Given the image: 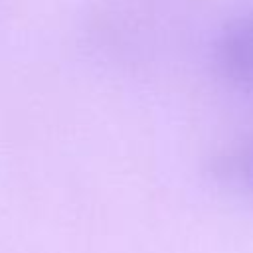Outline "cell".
<instances>
[{"instance_id":"2","label":"cell","mask_w":253,"mask_h":253,"mask_svg":"<svg viewBox=\"0 0 253 253\" xmlns=\"http://www.w3.org/2000/svg\"><path fill=\"white\" fill-rule=\"evenodd\" d=\"M217 174L253 196V138L229 148L217 160Z\"/></svg>"},{"instance_id":"1","label":"cell","mask_w":253,"mask_h":253,"mask_svg":"<svg viewBox=\"0 0 253 253\" xmlns=\"http://www.w3.org/2000/svg\"><path fill=\"white\" fill-rule=\"evenodd\" d=\"M213 59L227 83L253 93V10L221 30L213 45Z\"/></svg>"}]
</instances>
